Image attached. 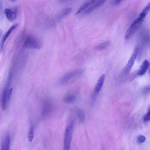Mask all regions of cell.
<instances>
[{"label":"cell","instance_id":"obj_23","mask_svg":"<svg viewBox=\"0 0 150 150\" xmlns=\"http://www.w3.org/2000/svg\"><path fill=\"white\" fill-rule=\"evenodd\" d=\"M2 33V31L1 30H0V38L1 35Z\"/></svg>","mask_w":150,"mask_h":150},{"label":"cell","instance_id":"obj_4","mask_svg":"<svg viewBox=\"0 0 150 150\" xmlns=\"http://www.w3.org/2000/svg\"><path fill=\"white\" fill-rule=\"evenodd\" d=\"M144 18L139 16L131 25L126 32L125 38L127 40L135 33L142 25Z\"/></svg>","mask_w":150,"mask_h":150},{"label":"cell","instance_id":"obj_16","mask_svg":"<svg viewBox=\"0 0 150 150\" xmlns=\"http://www.w3.org/2000/svg\"><path fill=\"white\" fill-rule=\"evenodd\" d=\"M95 0H89L83 4L79 8L76 13L77 15L83 11L90 6L92 4Z\"/></svg>","mask_w":150,"mask_h":150},{"label":"cell","instance_id":"obj_5","mask_svg":"<svg viewBox=\"0 0 150 150\" xmlns=\"http://www.w3.org/2000/svg\"><path fill=\"white\" fill-rule=\"evenodd\" d=\"M54 105L52 102L49 99L43 101L41 107V115L42 117L45 119L48 117L52 112Z\"/></svg>","mask_w":150,"mask_h":150},{"label":"cell","instance_id":"obj_15","mask_svg":"<svg viewBox=\"0 0 150 150\" xmlns=\"http://www.w3.org/2000/svg\"><path fill=\"white\" fill-rule=\"evenodd\" d=\"M105 77V75L103 74L98 79L95 89L96 93H98L100 91L104 83Z\"/></svg>","mask_w":150,"mask_h":150},{"label":"cell","instance_id":"obj_9","mask_svg":"<svg viewBox=\"0 0 150 150\" xmlns=\"http://www.w3.org/2000/svg\"><path fill=\"white\" fill-rule=\"evenodd\" d=\"M11 144V137L8 133H7L4 136L1 143V149L8 150Z\"/></svg>","mask_w":150,"mask_h":150},{"label":"cell","instance_id":"obj_13","mask_svg":"<svg viewBox=\"0 0 150 150\" xmlns=\"http://www.w3.org/2000/svg\"><path fill=\"white\" fill-rule=\"evenodd\" d=\"M4 11L6 18L9 21L12 22L16 19L17 15L15 12L8 8L5 9Z\"/></svg>","mask_w":150,"mask_h":150},{"label":"cell","instance_id":"obj_8","mask_svg":"<svg viewBox=\"0 0 150 150\" xmlns=\"http://www.w3.org/2000/svg\"><path fill=\"white\" fill-rule=\"evenodd\" d=\"M106 0H95V1L82 13L83 16L88 15L102 5Z\"/></svg>","mask_w":150,"mask_h":150},{"label":"cell","instance_id":"obj_20","mask_svg":"<svg viewBox=\"0 0 150 150\" xmlns=\"http://www.w3.org/2000/svg\"><path fill=\"white\" fill-rule=\"evenodd\" d=\"M137 141L139 143H142L144 142L146 140L145 137L142 135H139L137 139Z\"/></svg>","mask_w":150,"mask_h":150},{"label":"cell","instance_id":"obj_3","mask_svg":"<svg viewBox=\"0 0 150 150\" xmlns=\"http://www.w3.org/2000/svg\"><path fill=\"white\" fill-rule=\"evenodd\" d=\"M74 122L71 121L67 126L64 133L63 145L64 150L69 149L72 140Z\"/></svg>","mask_w":150,"mask_h":150},{"label":"cell","instance_id":"obj_17","mask_svg":"<svg viewBox=\"0 0 150 150\" xmlns=\"http://www.w3.org/2000/svg\"><path fill=\"white\" fill-rule=\"evenodd\" d=\"M76 111L79 121L80 122H83L85 119V114L84 112L79 108H76Z\"/></svg>","mask_w":150,"mask_h":150},{"label":"cell","instance_id":"obj_24","mask_svg":"<svg viewBox=\"0 0 150 150\" xmlns=\"http://www.w3.org/2000/svg\"><path fill=\"white\" fill-rule=\"evenodd\" d=\"M12 2H14L16 0H10Z\"/></svg>","mask_w":150,"mask_h":150},{"label":"cell","instance_id":"obj_1","mask_svg":"<svg viewBox=\"0 0 150 150\" xmlns=\"http://www.w3.org/2000/svg\"><path fill=\"white\" fill-rule=\"evenodd\" d=\"M83 70L79 69L68 72L59 79L58 81V84L59 85H65L73 79L79 77L83 73Z\"/></svg>","mask_w":150,"mask_h":150},{"label":"cell","instance_id":"obj_7","mask_svg":"<svg viewBox=\"0 0 150 150\" xmlns=\"http://www.w3.org/2000/svg\"><path fill=\"white\" fill-rule=\"evenodd\" d=\"M9 84L8 83L2 90L0 96V101L2 110H4L8 105L7 98L10 90Z\"/></svg>","mask_w":150,"mask_h":150},{"label":"cell","instance_id":"obj_10","mask_svg":"<svg viewBox=\"0 0 150 150\" xmlns=\"http://www.w3.org/2000/svg\"><path fill=\"white\" fill-rule=\"evenodd\" d=\"M18 25V24L17 23L12 25L3 36L0 44V50L1 51L3 50L4 43L7 38L11 33L17 27Z\"/></svg>","mask_w":150,"mask_h":150},{"label":"cell","instance_id":"obj_19","mask_svg":"<svg viewBox=\"0 0 150 150\" xmlns=\"http://www.w3.org/2000/svg\"><path fill=\"white\" fill-rule=\"evenodd\" d=\"M110 43V41H106L97 45L96 47V48L98 50H103L108 47Z\"/></svg>","mask_w":150,"mask_h":150},{"label":"cell","instance_id":"obj_18","mask_svg":"<svg viewBox=\"0 0 150 150\" xmlns=\"http://www.w3.org/2000/svg\"><path fill=\"white\" fill-rule=\"evenodd\" d=\"M34 127L33 125H31L28 135V138L29 141L30 142H32L34 138Z\"/></svg>","mask_w":150,"mask_h":150},{"label":"cell","instance_id":"obj_11","mask_svg":"<svg viewBox=\"0 0 150 150\" xmlns=\"http://www.w3.org/2000/svg\"><path fill=\"white\" fill-rule=\"evenodd\" d=\"M149 66V62L147 60H145L140 67L137 72L139 76H142L147 71Z\"/></svg>","mask_w":150,"mask_h":150},{"label":"cell","instance_id":"obj_12","mask_svg":"<svg viewBox=\"0 0 150 150\" xmlns=\"http://www.w3.org/2000/svg\"><path fill=\"white\" fill-rule=\"evenodd\" d=\"M72 11L70 8H66L62 10L57 15L56 19L57 21H59L69 14Z\"/></svg>","mask_w":150,"mask_h":150},{"label":"cell","instance_id":"obj_14","mask_svg":"<svg viewBox=\"0 0 150 150\" xmlns=\"http://www.w3.org/2000/svg\"><path fill=\"white\" fill-rule=\"evenodd\" d=\"M76 98V96L75 94L69 92L64 95L63 98V100L66 103H71L75 101Z\"/></svg>","mask_w":150,"mask_h":150},{"label":"cell","instance_id":"obj_2","mask_svg":"<svg viewBox=\"0 0 150 150\" xmlns=\"http://www.w3.org/2000/svg\"><path fill=\"white\" fill-rule=\"evenodd\" d=\"M24 45L26 48L39 49L42 47L43 45L38 38L34 35H29L25 39Z\"/></svg>","mask_w":150,"mask_h":150},{"label":"cell","instance_id":"obj_6","mask_svg":"<svg viewBox=\"0 0 150 150\" xmlns=\"http://www.w3.org/2000/svg\"><path fill=\"white\" fill-rule=\"evenodd\" d=\"M139 51V48L138 47H137L134 50L131 56L123 70V73L124 74H127L130 71L138 55Z\"/></svg>","mask_w":150,"mask_h":150},{"label":"cell","instance_id":"obj_22","mask_svg":"<svg viewBox=\"0 0 150 150\" xmlns=\"http://www.w3.org/2000/svg\"><path fill=\"white\" fill-rule=\"evenodd\" d=\"M150 90V88L149 86H147L145 87L143 89V92L144 93L146 94L148 93L149 92Z\"/></svg>","mask_w":150,"mask_h":150},{"label":"cell","instance_id":"obj_21","mask_svg":"<svg viewBox=\"0 0 150 150\" xmlns=\"http://www.w3.org/2000/svg\"><path fill=\"white\" fill-rule=\"evenodd\" d=\"M150 120V110L149 109L148 110V111L144 115L143 117L144 121L145 122H147L149 121Z\"/></svg>","mask_w":150,"mask_h":150}]
</instances>
